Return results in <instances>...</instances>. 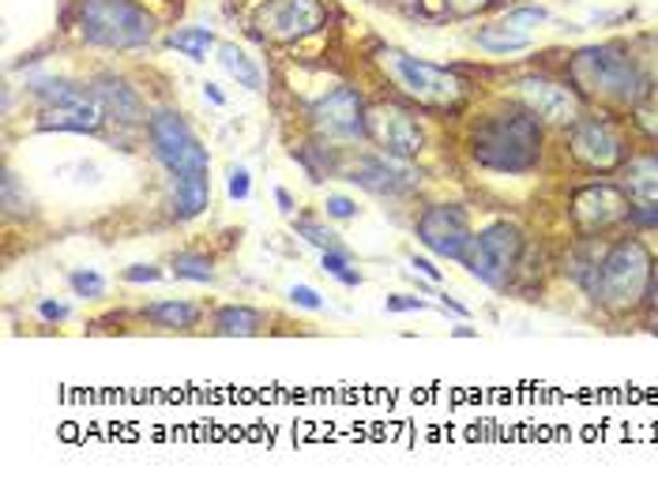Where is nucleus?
<instances>
[{"label": "nucleus", "instance_id": "2", "mask_svg": "<svg viewBox=\"0 0 658 488\" xmlns=\"http://www.w3.org/2000/svg\"><path fill=\"white\" fill-rule=\"evenodd\" d=\"M569 83L583 102L602 109H636L651 90V76L621 45H587L569 57Z\"/></svg>", "mask_w": 658, "mask_h": 488}, {"label": "nucleus", "instance_id": "21", "mask_svg": "<svg viewBox=\"0 0 658 488\" xmlns=\"http://www.w3.org/2000/svg\"><path fill=\"white\" fill-rule=\"evenodd\" d=\"M199 305H192V301H177V297H170V301H154V305L143 308V319L148 324H154L159 330H192L199 324Z\"/></svg>", "mask_w": 658, "mask_h": 488}, {"label": "nucleus", "instance_id": "43", "mask_svg": "<svg viewBox=\"0 0 658 488\" xmlns=\"http://www.w3.org/2000/svg\"><path fill=\"white\" fill-rule=\"evenodd\" d=\"M444 308H452V312H455V316H467V308H463V305H460V301H447V297H444Z\"/></svg>", "mask_w": 658, "mask_h": 488}, {"label": "nucleus", "instance_id": "12", "mask_svg": "<svg viewBox=\"0 0 658 488\" xmlns=\"http://www.w3.org/2000/svg\"><path fill=\"white\" fill-rule=\"evenodd\" d=\"M365 113L369 106L354 87H335L309 106V124L324 143H354L365 140Z\"/></svg>", "mask_w": 658, "mask_h": 488}, {"label": "nucleus", "instance_id": "10", "mask_svg": "<svg viewBox=\"0 0 658 488\" xmlns=\"http://www.w3.org/2000/svg\"><path fill=\"white\" fill-rule=\"evenodd\" d=\"M365 140L384 154H396V159L414 162L418 154L425 151V128L407 106L373 102L369 113H365Z\"/></svg>", "mask_w": 658, "mask_h": 488}, {"label": "nucleus", "instance_id": "5", "mask_svg": "<svg viewBox=\"0 0 658 488\" xmlns=\"http://www.w3.org/2000/svg\"><path fill=\"white\" fill-rule=\"evenodd\" d=\"M68 26L95 50H140L159 34V20L140 0H72Z\"/></svg>", "mask_w": 658, "mask_h": 488}, {"label": "nucleus", "instance_id": "25", "mask_svg": "<svg viewBox=\"0 0 658 488\" xmlns=\"http://www.w3.org/2000/svg\"><path fill=\"white\" fill-rule=\"evenodd\" d=\"M294 234L298 237H305L309 245L313 248H320V252H327V248H343L339 245V234H332L320 218H313V215H301V218H294Z\"/></svg>", "mask_w": 658, "mask_h": 488}, {"label": "nucleus", "instance_id": "15", "mask_svg": "<svg viewBox=\"0 0 658 488\" xmlns=\"http://www.w3.org/2000/svg\"><path fill=\"white\" fill-rule=\"evenodd\" d=\"M516 98L524 102V109H531L542 124L569 128L583 117V98L575 95L572 83H557L550 76H524L516 79Z\"/></svg>", "mask_w": 658, "mask_h": 488}, {"label": "nucleus", "instance_id": "20", "mask_svg": "<svg viewBox=\"0 0 658 488\" xmlns=\"http://www.w3.org/2000/svg\"><path fill=\"white\" fill-rule=\"evenodd\" d=\"M215 53H218V64H223V72L230 76L237 87H245V90H263V72H260V64H256L249 53L241 50V45H234V42H218L215 45Z\"/></svg>", "mask_w": 658, "mask_h": 488}, {"label": "nucleus", "instance_id": "4", "mask_svg": "<svg viewBox=\"0 0 658 488\" xmlns=\"http://www.w3.org/2000/svg\"><path fill=\"white\" fill-rule=\"evenodd\" d=\"M369 61L377 64L380 76L418 109H429V113H455V109L467 102V83L455 76V72L414 57V53L399 50V45H373Z\"/></svg>", "mask_w": 658, "mask_h": 488}, {"label": "nucleus", "instance_id": "38", "mask_svg": "<svg viewBox=\"0 0 658 488\" xmlns=\"http://www.w3.org/2000/svg\"><path fill=\"white\" fill-rule=\"evenodd\" d=\"M39 316L50 319V324H61V319H68V305H57V301H39Z\"/></svg>", "mask_w": 658, "mask_h": 488}, {"label": "nucleus", "instance_id": "16", "mask_svg": "<svg viewBox=\"0 0 658 488\" xmlns=\"http://www.w3.org/2000/svg\"><path fill=\"white\" fill-rule=\"evenodd\" d=\"M354 184H362V188H369L373 196H410V192L422 188V173L414 170L407 159H396V154H362L358 162L350 165V177Z\"/></svg>", "mask_w": 658, "mask_h": 488}, {"label": "nucleus", "instance_id": "29", "mask_svg": "<svg viewBox=\"0 0 658 488\" xmlns=\"http://www.w3.org/2000/svg\"><path fill=\"white\" fill-rule=\"evenodd\" d=\"M546 20H550V12H546V8H538V4H527V8H511V12L505 15V26H516V31H527L531 34L535 26H542Z\"/></svg>", "mask_w": 658, "mask_h": 488}, {"label": "nucleus", "instance_id": "35", "mask_svg": "<svg viewBox=\"0 0 658 488\" xmlns=\"http://www.w3.org/2000/svg\"><path fill=\"white\" fill-rule=\"evenodd\" d=\"M384 308L388 312H425L429 305L422 297H410V293H396V297L384 301Z\"/></svg>", "mask_w": 658, "mask_h": 488}, {"label": "nucleus", "instance_id": "8", "mask_svg": "<svg viewBox=\"0 0 658 488\" xmlns=\"http://www.w3.org/2000/svg\"><path fill=\"white\" fill-rule=\"evenodd\" d=\"M519 256H524V234L516 223H489L463 256V267L489 290H505L508 279L516 274Z\"/></svg>", "mask_w": 658, "mask_h": 488}, {"label": "nucleus", "instance_id": "14", "mask_svg": "<svg viewBox=\"0 0 658 488\" xmlns=\"http://www.w3.org/2000/svg\"><path fill=\"white\" fill-rule=\"evenodd\" d=\"M628 215H633V196L606 181L583 184V188H575L569 199V218L575 229H583V234H598V229L628 223Z\"/></svg>", "mask_w": 658, "mask_h": 488}, {"label": "nucleus", "instance_id": "30", "mask_svg": "<svg viewBox=\"0 0 658 488\" xmlns=\"http://www.w3.org/2000/svg\"><path fill=\"white\" fill-rule=\"evenodd\" d=\"M249 192H252L249 170H245V165H234V170H230V181H226V196H230L234 204H241V199H249Z\"/></svg>", "mask_w": 658, "mask_h": 488}, {"label": "nucleus", "instance_id": "6", "mask_svg": "<svg viewBox=\"0 0 658 488\" xmlns=\"http://www.w3.org/2000/svg\"><path fill=\"white\" fill-rule=\"evenodd\" d=\"M655 279V256L639 237H621L617 245L606 248V256L598 260L595 282L591 293L606 312L614 316H628V312L647 305V293H651Z\"/></svg>", "mask_w": 658, "mask_h": 488}, {"label": "nucleus", "instance_id": "32", "mask_svg": "<svg viewBox=\"0 0 658 488\" xmlns=\"http://www.w3.org/2000/svg\"><path fill=\"white\" fill-rule=\"evenodd\" d=\"M23 204H31V196H23ZM20 207V177H15L12 170H4V215L12 218Z\"/></svg>", "mask_w": 658, "mask_h": 488}, {"label": "nucleus", "instance_id": "36", "mask_svg": "<svg viewBox=\"0 0 658 488\" xmlns=\"http://www.w3.org/2000/svg\"><path fill=\"white\" fill-rule=\"evenodd\" d=\"M628 223L639 226V229H658V204H639V207H633Z\"/></svg>", "mask_w": 658, "mask_h": 488}, {"label": "nucleus", "instance_id": "9", "mask_svg": "<svg viewBox=\"0 0 658 488\" xmlns=\"http://www.w3.org/2000/svg\"><path fill=\"white\" fill-rule=\"evenodd\" d=\"M327 26L324 0H263L252 15V31L260 42L294 45Z\"/></svg>", "mask_w": 658, "mask_h": 488}, {"label": "nucleus", "instance_id": "39", "mask_svg": "<svg viewBox=\"0 0 658 488\" xmlns=\"http://www.w3.org/2000/svg\"><path fill=\"white\" fill-rule=\"evenodd\" d=\"M410 267H418V274H425V279L433 282V285H441V282H444L441 267H433V260H425V256H414V260H410Z\"/></svg>", "mask_w": 658, "mask_h": 488}, {"label": "nucleus", "instance_id": "11", "mask_svg": "<svg viewBox=\"0 0 658 488\" xmlns=\"http://www.w3.org/2000/svg\"><path fill=\"white\" fill-rule=\"evenodd\" d=\"M569 154L587 173H614L625 165L628 147H625V135H621L606 117L583 113L580 121L569 124Z\"/></svg>", "mask_w": 658, "mask_h": 488}, {"label": "nucleus", "instance_id": "42", "mask_svg": "<svg viewBox=\"0 0 658 488\" xmlns=\"http://www.w3.org/2000/svg\"><path fill=\"white\" fill-rule=\"evenodd\" d=\"M204 98H212L215 106H226V98H223V90L215 87V83H204Z\"/></svg>", "mask_w": 658, "mask_h": 488}, {"label": "nucleus", "instance_id": "37", "mask_svg": "<svg viewBox=\"0 0 658 488\" xmlns=\"http://www.w3.org/2000/svg\"><path fill=\"white\" fill-rule=\"evenodd\" d=\"M162 279V271H159V267H154V263H132V267H128V271H125V282H159Z\"/></svg>", "mask_w": 658, "mask_h": 488}, {"label": "nucleus", "instance_id": "18", "mask_svg": "<svg viewBox=\"0 0 658 488\" xmlns=\"http://www.w3.org/2000/svg\"><path fill=\"white\" fill-rule=\"evenodd\" d=\"M268 330V312L249 305H223L212 316V335L218 338H252Z\"/></svg>", "mask_w": 658, "mask_h": 488}, {"label": "nucleus", "instance_id": "1", "mask_svg": "<svg viewBox=\"0 0 658 488\" xmlns=\"http://www.w3.org/2000/svg\"><path fill=\"white\" fill-rule=\"evenodd\" d=\"M148 140L154 159L166 165V173L173 177L170 218L173 223H192L212 207V177H207L212 154L177 109H154L148 121Z\"/></svg>", "mask_w": 658, "mask_h": 488}, {"label": "nucleus", "instance_id": "3", "mask_svg": "<svg viewBox=\"0 0 658 488\" xmlns=\"http://www.w3.org/2000/svg\"><path fill=\"white\" fill-rule=\"evenodd\" d=\"M546 124L531 109L489 113L471 128V159L493 173H531L542 162Z\"/></svg>", "mask_w": 658, "mask_h": 488}, {"label": "nucleus", "instance_id": "31", "mask_svg": "<svg viewBox=\"0 0 658 488\" xmlns=\"http://www.w3.org/2000/svg\"><path fill=\"white\" fill-rule=\"evenodd\" d=\"M324 210H327V218H339V223H354L358 218V204H354L350 196H327V204H324Z\"/></svg>", "mask_w": 658, "mask_h": 488}, {"label": "nucleus", "instance_id": "17", "mask_svg": "<svg viewBox=\"0 0 658 488\" xmlns=\"http://www.w3.org/2000/svg\"><path fill=\"white\" fill-rule=\"evenodd\" d=\"M90 90H95L98 102H103L106 121H117V124H148L151 121L140 90L128 87V83L121 76H114V72H103V76L90 79Z\"/></svg>", "mask_w": 658, "mask_h": 488}, {"label": "nucleus", "instance_id": "7", "mask_svg": "<svg viewBox=\"0 0 658 488\" xmlns=\"http://www.w3.org/2000/svg\"><path fill=\"white\" fill-rule=\"evenodd\" d=\"M39 95V132H79L95 135L106 124V109L98 102V95L90 90V83H72V79H45L34 87Z\"/></svg>", "mask_w": 658, "mask_h": 488}, {"label": "nucleus", "instance_id": "26", "mask_svg": "<svg viewBox=\"0 0 658 488\" xmlns=\"http://www.w3.org/2000/svg\"><path fill=\"white\" fill-rule=\"evenodd\" d=\"M320 267H324V274L339 279L343 285H362V274L350 271V252H346V248H327V252H320Z\"/></svg>", "mask_w": 658, "mask_h": 488}, {"label": "nucleus", "instance_id": "34", "mask_svg": "<svg viewBox=\"0 0 658 488\" xmlns=\"http://www.w3.org/2000/svg\"><path fill=\"white\" fill-rule=\"evenodd\" d=\"M493 0H444V12L447 15H460V20H467V15H478L486 12Z\"/></svg>", "mask_w": 658, "mask_h": 488}, {"label": "nucleus", "instance_id": "13", "mask_svg": "<svg viewBox=\"0 0 658 488\" xmlns=\"http://www.w3.org/2000/svg\"><path fill=\"white\" fill-rule=\"evenodd\" d=\"M414 234L433 256L455 260V263H463V256H467V248L474 241L471 218L460 204H429L422 215H418Z\"/></svg>", "mask_w": 658, "mask_h": 488}, {"label": "nucleus", "instance_id": "27", "mask_svg": "<svg viewBox=\"0 0 658 488\" xmlns=\"http://www.w3.org/2000/svg\"><path fill=\"white\" fill-rule=\"evenodd\" d=\"M633 124L647 135V140H658V87L647 90L644 102L633 109Z\"/></svg>", "mask_w": 658, "mask_h": 488}, {"label": "nucleus", "instance_id": "40", "mask_svg": "<svg viewBox=\"0 0 658 488\" xmlns=\"http://www.w3.org/2000/svg\"><path fill=\"white\" fill-rule=\"evenodd\" d=\"M647 308H651V324L658 327V271L651 279V293H647Z\"/></svg>", "mask_w": 658, "mask_h": 488}, {"label": "nucleus", "instance_id": "33", "mask_svg": "<svg viewBox=\"0 0 658 488\" xmlns=\"http://www.w3.org/2000/svg\"><path fill=\"white\" fill-rule=\"evenodd\" d=\"M290 301H294L298 308H309V312H320L324 308V297H320V293L313 290V285H290Z\"/></svg>", "mask_w": 658, "mask_h": 488}, {"label": "nucleus", "instance_id": "19", "mask_svg": "<svg viewBox=\"0 0 658 488\" xmlns=\"http://www.w3.org/2000/svg\"><path fill=\"white\" fill-rule=\"evenodd\" d=\"M621 188L636 204H658V154H644L621 165Z\"/></svg>", "mask_w": 658, "mask_h": 488}, {"label": "nucleus", "instance_id": "24", "mask_svg": "<svg viewBox=\"0 0 658 488\" xmlns=\"http://www.w3.org/2000/svg\"><path fill=\"white\" fill-rule=\"evenodd\" d=\"M170 267H173V274L185 282H212L215 279V267L204 252H177L170 260Z\"/></svg>", "mask_w": 658, "mask_h": 488}, {"label": "nucleus", "instance_id": "22", "mask_svg": "<svg viewBox=\"0 0 658 488\" xmlns=\"http://www.w3.org/2000/svg\"><path fill=\"white\" fill-rule=\"evenodd\" d=\"M166 45L170 50H177L181 57H188V61H207V53L215 50V34L207 31V26H177V31H170L166 34Z\"/></svg>", "mask_w": 658, "mask_h": 488}, {"label": "nucleus", "instance_id": "23", "mask_svg": "<svg viewBox=\"0 0 658 488\" xmlns=\"http://www.w3.org/2000/svg\"><path fill=\"white\" fill-rule=\"evenodd\" d=\"M474 42L489 53H519V50H531L535 39L527 31H516V26L493 23V26H482V31L474 34Z\"/></svg>", "mask_w": 658, "mask_h": 488}, {"label": "nucleus", "instance_id": "28", "mask_svg": "<svg viewBox=\"0 0 658 488\" xmlns=\"http://www.w3.org/2000/svg\"><path fill=\"white\" fill-rule=\"evenodd\" d=\"M68 285L76 297H87V301H98L106 293V279L98 271H87V267H79V271L68 274Z\"/></svg>", "mask_w": 658, "mask_h": 488}, {"label": "nucleus", "instance_id": "41", "mask_svg": "<svg viewBox=\"0 0 658 488\" xmlns=\"http://www.w3.org/2000/svg\"><path fill=\"white\" fill-rule=\"evenodd\" d=\"M276 204H279L282 215H294V196H290L287 188H276Z\"/></svg>", "mask_w": 658, "mask_h": 488}]
</instances>
